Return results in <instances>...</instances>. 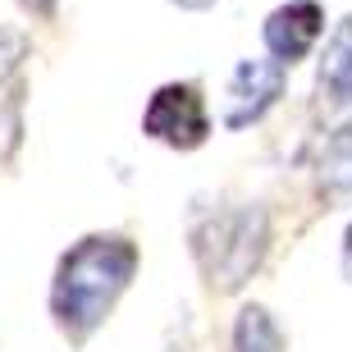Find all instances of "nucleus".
Returning a JSON list of instances; mask_svg holds the SVG:
<instances>
[{
	"label": "nucleus",
	"instance_id": "obj_13",
	"mask_svg": "<svg viewBox=\"0 0 352 352\" xmlns=\"http://www.w3.org/2000/svg\"><path fill=\"white\" fill-rule=\"evenodd\" d=\"M170 5H179V10H210L215 0H170Z\"/></svg>",
	"mask_w": 352,
	"mask_h": 352
},
{
	"label": "nucleus",
	"instance_id": "obj_4",
	"mask_svg": "<svg viewBox=\"0 0 352 352\" xmlns=\"http://www.w3.org/2000/svg\"><path fill=\"white\" fill-rule=\"evenodd\" d=\"M284 82H288V65L279 60H238L234 74H229V87H224V115L220 124L224 129H252L256 119L270 110L279 96H284Z\"/></svg>",
	"mask_w": 352,
	"mask_h": 352
},
{
	"label": "nucleus",
	"instance_id": "obj_7",
	"mask_svg": "<svg viewBox=\"0 0 352 352\" xmlns=\"http://www.w3.org/2000/svg\"><path fill=\"white\" fill-rule=\"evenodd\" d=\"M316 179H320V192L329 201L352 206V119L329 133L325 151H320V165H316Z\"/></svg>",
	"mask_w": 352,
	"mask_h": 352
},
{
	"label": "nucleus",
	"instance_id": "obj_9",
	"mask_svg": "<svg viewBox=\"0 0 352 352\" xmlns=\"http://www.w3.org/2000/svg\"><path fill=\"white\" fill-rule=\"evenodd\" d=\"M23 55H28V37H23V32H10V28H0V82H10L14 74H19Z\"/></svg>",
	"mask_w": 352,
	"mask_h": 352
},
{
	"label": "nucleus",
	"instance_id": "obj_11",
	"mask_svg": "<svg viewBox=\"0 0 352 352\" xmlns=\"http://www.w3.org/2000/svg\"><path fill=\"white\" fill-rule=\"evenodd\" d=\"M19 5H23V10L32 14V19H51V14H55V5H60V0H19Z\"/></svg>",
	"mask_w": 352,
	"mask_h": 352
},
{
	"label": "nucleus",
	"instance_id": "obj_10",
	"mask_svg": "<svg viewBox=\"0 0 352 352\" xmlns=\"http://www.w3.org/2000/svg\"><path fill=\"white\" fill-rule=\"evenodd\" d=\"M0 138H5V151H0V156H10L14 146H19V96H10V105H5V119H0Z\"/></svg>",
	"mask_w": 352,
	"mask_h": 352
},
{
	"label": "nucleus",
	"instance_id": "obj_3",
	"mask_svg": "<svg viewBox=\"0 0 352 352\" xmlns=\"http://www.w3.org/2000/svg\"><path fill=\"white\" fill-rule=\"evenodd\" d=\"M142 133L151 142H165L174 151H197L210 138V115L206 96L197 82H165L151 91L142 110Z\"/></svg>",
	"mask_w": 352,
	"mask_h": 352
},
{
	"label": "nucleus",
	"instance_id": "obj_1",
	"mask_svg": "<svg viewBox=\"0 0 352 352\" xmlns=\"http://www.w3.org/2000/svg\"><path fill=\"white\" fill-rule=\"evenodd\" d=\"M138 274V243L129 234H87L60 256L51 279V316L69 343H87L110 320L115 302Z\"/></svg>",
	"mask_w": 352,
	"mask_h": 352
},
{
	"label": "nucleus",
	"instance_id": "obj_12",
	"mask_svg": "<svg viewBox=\"0 0 352 352\" xmlns=\"http://www.w3.org/2000/svg\"><path fill=\"white\" fill-rule=\"evenodd\" d=\"M343 279L352 284V224L343 229Z\"/></svg>",
	"mask_w": 352,
	"mask_h": 352
},
{
	"label": "nucleus",
	"instance_id": "obj_2",
	"mask_svg": "<svg viewBox=\"0 0 352 352\" xmlns=\"http://www.w3.org/2000/svg\"><path fill=\"white\" fill-rule=\"evenodd\" d=\"M192 261L215 293H238L270 252V215L256 201L215 206L192 220Z\"/></svg>",
	"mask_w": 352,
	"mask_h": 352
},
{
	"label": "nucleus",
	"instance_id": "obj_6",
	"mask_svg": "<svg viewBox=\"0 0 352 352\" xmlns=\"http://www.w3.org/2000/svg\"><path fill=\"white\" fill-rule=\"evenodd\" d=\"M316 91H320V105H329V110L352 105V14L329 32L320 74H316Z\"/></svg>",
	"mask_w": 352,
	"mask_h": 352
},
{
	"label": "nucleus",
	"instance_id": "obj_8",
	"mask_svg": "<svg viewBox=\"0 0 352 352\" xmlns=\"http://www.w3.org/2000/svg\"><path fill=\"white\" fill-rule=\"evenodd\" d=\"M234 352H284V334L274 325V316L256 302H248L234 320Z\"/></svg>",
	"mask_w": 352,
	"mask_h": 352
},
{
	"label": "nucleus",
	"instance_id": "obj_5",
	"mask_svg": "<svg viewBox=\"0 0 352 352\" xmlns=\"http://www.w3.org/2000/svg\"><path fill=\"white\" fill-rule=\"evenodd\" d=\"M320 32H325V10H320V0H288V5H279V10L265 14V23H261L265 51L288 69L311 55V46L320 41Z\"/></svg>",
	"mask_w": 352,
	"mask_h": 352
}]
</instances>
